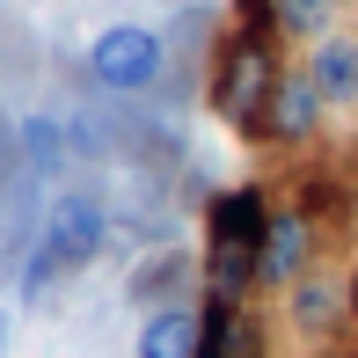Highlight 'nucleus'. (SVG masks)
I'll list each match as a JSON object with an SVG mask.
<instances>
[{
  "instance_id": "6",
  "label": "nucleus",
  "mask_w": 358,
  "mask_h": 358,
  "mask_svg": "<svg viewBox=\"0 0 358 358\" xmlns=\"http://www.w3.org/2000/svg\"><path fill=\"white\" fill-rule=\"evenodd\" d=\"M322 88L307 73H278V88H271V103H264V139H285V146H300V139H315V124H322Z\"/></svg>"
},
{
  "instance_id": "3",
  "label": "nucleus",
  "mask_w": 358,
  "mask_h": 358,
  "mask_svg": "<svg viewBox=\"0 0 358 358\" xmlns=\"http://www.w3.org/2000/svg\"><path fill=\"white\" fill-rule=\"evenodd\" d=\"M88 80H95V88H110V95L154 88V80H161V37H154L146 22H110V29H95V44H88Z\"/></svg>"
},
{
  "instance_id": "4",
  "label": "nucleus",
  "mask_w": 358,
  "mask_h": 358,
  "mask_svg": "<svg viewBox=\"0 0 358 358\" xmlns=\"http://www.w3.org/2000/svg\"><path fill=\"white\" fill-rule=\"evenodd\" d=\"M307 256H315V227H307V213H300V205L271 213L264 249H256V285H300L307 278Z\"/></svg>"
},
{
  "instance_id": "13",
  "label": "nucleus",
  "mask_w": 358,
  "mask_h": 358,
  "mask_svg": "<svg viewBox=\"0 0 358 358\" xmlns=\"http://www.w3.org/2000/svg\"><path fill=\"white\" fill-rule=\"evenodd\" d=\"M344 300H351V322H358V271H351V292H344Z\"/></svg>"
},
{
  "instance_id": "1",
  "label": "nucleus",
  "mask_w": 358,
  "mask_h": 358,
  "mask_svg": "<svg viewBox=\"0 0 358 358\" xmlns=\"http://www.w3.org/2000/svg\"><path fill=\"white\" fill-rule=\"evenodd\" d=\"M110 241V213L103 198H88V190H59L52 205H44V227H37V256H29V292H44L52 278H66V271H88L95 256H103Z\"/></svg>"
},
{
  "instance_id": "15",
  "label": "nucleus",
  "mask_w": 358,
  "mask_h": 358,
  "mask_svg": "<svg viewBox=\"0 0 358 358\" xmlns=\"http://www.w3.org/2000/svg\"><path fill=\"white\" fill-rule=\"evenodd\" d=\"M336 8H344V0H336Z\"/></svg>"
},
{
  "instance_id": "7",
  "label": "nucleus",
  "mask_w": 358,
  "mask_h": 358,
  "mask_svg": "<svg viewBox=\"0 0 358 358\" xmlns=\"http://www.w3.org/2000/svg\"><path fill=\"white\" fill-rule=\"evenodd\" d=\"M198 358H264V329L241 315V300H205L198 307Z\"/></svg>"
},
{
  "instance_id": "12",
  "label": "nucleus",
  "mask_w": 358,
  "mask_h": 358,
  "mask_svg": "<svg viewBox=\"0 0 358 358\" xmlns=\"http://www.w3.org/2000/svg\"><path fill=\"white\" fill-rule=\"evenodd\" d=\"M22 146H29V169H59V161H66V132H59L52 117H29Z\"/></svg>"
},
{
  "instance_id": "8",
  "label": "nucleus",
  "mask_w": 358,
  "mask_h": 358,
  "mask_svg": "<svg viewBox=\"0 0 358 358\" xmlns=\"http://www.w3.org/2000/svg\"><path fill=\"white\" fill-rule=\"evenodd\" d=\"M307 80L322 88V103H329V110H351V103H358V37L322 29V37H315V59H307Z\"/></svg>"
},
{
  "instance_id": "5",
  "label": "nucleus",
  "mask_w": 358,
  "mask_h": 358,
  "mask_svg": "<svg viewBox=\"0 0 358 358\" xmlns=\"http://www.w3.org/2000/svg\"><path fill=\"white\" fill-rule=\"evenodd\" d=\"M264 227H271V205H264V190H220L213 205H205V234H213V249H241V256H256L264 249Z\"/></svg>"
},
{
  "instance_id": "2",
  "label": "nucleus",
  "mask_w": 358,
  "mask_h": 358,
  "mask_svg": "<svg viewBox=\"0 0 358 358\" xmlns=\"http://www.w3.org/2000/svg\"><path fill=\"white\" fill-rule=\"evenodd\" d=\"M278 88V59H271V29H234L213 73V110L234 132H264V103Z\"/></svg>"
},
{
  "instance_id": "10",
  "label": "nucleus",
  "mask_w": 358,
  "mask_h": 358,
  "mask_svg": "<svg viewBox=\"0 0 358 358\" xmlns=\"http://www.w3.org/2000/svg\"><path fill=\"white\" fill-rule=\"evenodd\" d=\"M285 307H292V322H300V336H329L351 300H344V285H329V278H300Z\"/></svg>"
},
{
  "instance_id": "9",
  "label": "nucleus",
  "mask_w": 358,
  "mask_h": 358,
  "mask_svg": "<svg viewBox=\"0 0 358 358\" xmlns=\"http://www.w3.org/2000/svg\"><path fill=\"white\" fill-rule=\"evenodd\" d=\"M139 358H198V307H183V300L154 307L139 329Z\"/></svg>"
},
{
  "instance_id": "11",
  "label": "nucleus",
  "mask_w": 358,
  "mask_h": 358,
  "mask_svg": "<svg viewBox=\"0 0 358 358\" xmlns=\"http://www.w3.org/2000/svg\"><path fill=\"white\" fill-rule=\"evenodd\" d=\"M336 0H271V37H322Z\"/></svg>"
},
{
  "instance_id": "14",
  "label": "nucleus",
  "mask_w": 358,
  "mask_h": 358,
  "mask_svg": "<svg viewBox=\"0 0 358 358\" xmlns=\"http://www.w3.org/2000/svg\"><path fill=\"white\" fill-rule=\"evenodd\" d=\"M8 329H15V322H8V307H0V351H8Z\"/></svg>"
}]
</instances>
